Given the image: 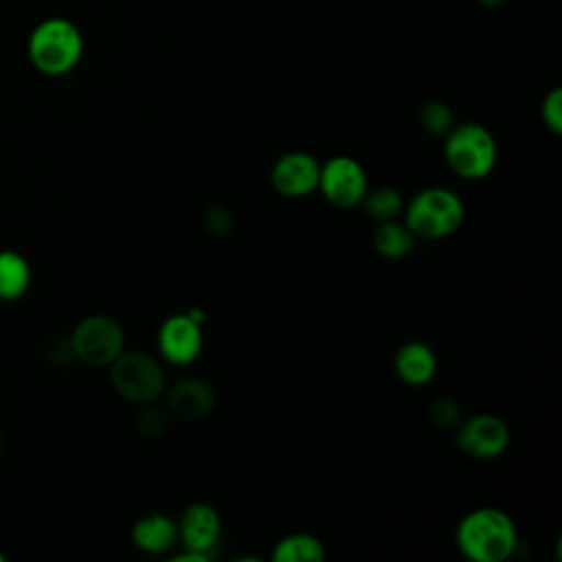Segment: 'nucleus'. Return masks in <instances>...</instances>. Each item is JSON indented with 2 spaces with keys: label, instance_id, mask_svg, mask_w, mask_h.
Returning a JSON list of instances; mask_svg holds the SVG:
<instances>
[{
  "label": "nucleus",
  "instance_id": "1",
  "mask_svg": "<svg viewBox=\"0 0 562 562\" xmlns=\"http://www.w3.org/2000/svg\"><path fill=\"white\" fill-rule=\"evenodd\" d=\"M518 544L514 520L498 507H479L457 527L459 551L474 562H503Z\"/></svg>",
  "mask_w": 562,
  "mask_h": 562
},
{
  "label": "nucleus",
  "instance_id": "2",
  "mask_svg": "<svg viewBox=\"0 0 562 562\" xmlns=\"http://www.w3.org/2000/svg\"><path fill=\"white\" fill-rule=\"evenodd\" d=\"M33 68L46 77L68 75L83 55V35L68 18H46L33 26L26 40Z\"/></svg>",
  "mask_w": 562,
  "mask_h": 562
},
{
  "label": "nucleus",
  "instance_id": "3",
  "mask_svg": "<svg viewBox=\"0 0 562 562\" xmlns=\"http://www.w3.org/2000/svg\"><path fill=\"white\" fill-rule=\"evenodd\" d=\"M461 222L463 202L446 187H428L415 193L404 211V224L422 239L448 237L461 226Z\"/></svg>",
  "mask_w": 562,
  "mask_h": 562
},
{
  "label": "nucleus",
  "instance_id": "4",
  "mask_svg": "<svg viewBox=\"0 0 562 562\" xmlns=\"http://www.w3.org/2000/svg\"><path fill=\"white\" fill-rule=\"evenodd\" d=\"M496 140L481 123H461L450 127L443 156L448 167L463 180H481L496 165Z\"/></svg>",
  "mask_w": 562,
  "mask_h": 562
},
{
  "label": "nucleus",
  "instance_id": "5",
  "mask_svg": "<svg viewBox=\"0 0 562 562\" xmlns=\"http://www.w3.org/2000/svg\"><path fill=\"white\" fill-rule=\"evenodd\" d=\"M110 382L123 400L134 404L156 402L167 389L162 364L145 351H121L110 364Z\"/></svg>",
  "mask_w": 562,
  "mask_h": 562
},
{
  "label": "nucleus",
  "instance_id": "6",
  "mask_svg": "<svg viewBox=\"0 0 562 562\" xmlns=\"http://www.w3.org/2000/svg\"><path fill=\"white\" fill-rule=\"evenodd\" d=\"M68 340L72 356L90 367H110L125 347L123 327L105 314L81 318Z\"/></svg>",
  "mask_w": 562,
  "mask_h": 562
},
{
  "label": "nucleus",
  "instance_id": "7",
  "mask_svg": "<svg viewBox=\"0 0 562 562\" xmlns=\"http://www.w3.org/2000/svg\"><path fill=\"white\" fill-rule=\"evenodd\" d=\"M318 189L325 200L338 209L356 206L367 193L364 169L351 156H334L321 165Z\"/></svg>",
  "mask_w": 562,
  "mask_h": 562
},
{
  "label": "nucleus",
  "instance_id": "8",
  "mask_svg": "<svg viewBox=\"0 0 562 562\" xmlns=\"http://www.w3.org/2000/svg\"><path fill=\"white\" fill-rule=\"evenodd\" d=\"M507 424L492 413H479L465 422H459L457 446L472 459H494L509 446Z\"/></svg>",
  "mask_w": 562,
  "mask_h": 562
},
{
  "label": "nucleus",
  "instance_id": "9",
  "mask_svg": "<svg viewBox=\"0 0 562 562\" xmlns=\"http://www.w3.org/2000/svg\"><path fill=\"white\" fill-rule=\"evenodd\" d=\"M321 162L307 151H288L277 158L270 171V182L285 198H305L318 189Z\"/></svg>",
  "mask_w": 562,
  "mask_h": 562
},
{
  "label": "nucleus",
  "instance_id": "10",
  "mask_svg": "<svg viewBox=\"0 0 562 562\" xmlns=\"http://www.w3.org/2000/svg\"><path fill=\"white\" fill-rule=\"evenodd\" d=\"M178 527V540L184 549L204 553L213 558V549L222 536V520L213 505L209 503H191L182 509Z\"/></svg>",
  "mask_w": 562,
  "mask_h": 562
},
{
  "label": "nucleus",
  "instance_id": "11",
  "mask_svg": "<svg viewBox=\"0 0 562 562\" xmlns=\"http://www.w3.org/2000/svg\"><path fill=\"white\" fill-rule=\"evenodd\" d=\"M158 351L171 364H189L200 356L202 331L191 314H173L158 329Z\"/></svg>",
  "mask_w": 562,
  "mask_h": 562
},
{
  "label": "nucleus",
  "instance_id": "12",
  "mask_svg": "<svg viewBox=\"0 0 562 562\" xmlns=\"http://www.w3.org/2000/svg\"><path fill=\"white\" fill-rule=\"evenodd\" d=\"M167 406L184 422H200L215 408V391L202 378H182L167 389Z\"/></svg>",
  "mask_w": 562,
  "mask_h": 562
},
{
  "label": "nucleus",
  "instance_id": "13",
  "mask_svg": "<svg viewBox=\"0 0 562 562\" xmlns=\"http://www.w3.org/2000/svg\"><path fill=\"white\" fill-rule=\"evenodd\" d=\"M132 542L149 555H160L178 542V527L165 514H145L132 525Z\"/></svg>",
  "mask_w": 562,
  "mask_h": 562
},
{
  "label": "nucleus",
  "instance_id": "14",
  "mask_svg": "<svg viewBox=\"0 0 562 562\" xmlns=\"http://www.w3.org/2000/svg\"><path fill=\"white\" fill-rule=\"evenodd\" d=\"M437 371V358L426 342H404L395 353V373L411 386H422L432 380Z\"/></svg>",
  "mask_w": 562,
  "mask_h": 562
},
{
  "label": "nucleus",
  "instance_id": "15",
  "mask_svg": "<svg viewBox=\"0 0 562 562\" xmlns=\"http://www.w3.org/2000/svg\"><path fill=\"white\" fill-rule=\"evenodd\" d=\"M31 263L29 259L13 250L2 248L0 250V301H18L26 294L31 288Z\"/></svg>",
  "mask_w": 562,
  "mask_h": 562
},
{
  "label": "nucleus",
  "instance_id": "16",
  "mask_svg": "<svg viewBox=\"0 0 562 562\" xmlns=\"http://www.w3.org/2000/svg\"><path fill=\"white\" fill-rule=\"evenodd\" d=\"M272 560L274 562H323L325 547L316 536L296 531V533L283 536L274 544Z\"/></svg>",
  "mask_w": 562,
  "mask_h": 562
},
{
  "label": "nucleus",
  "instance_id": "17",
  "mask_svg": "<svg viewBox=\"0 0 562 562\" xmlns=\"http://www.w3.org/2000/svg\"><path fill=\"white\" fill-rule=\"evenodd\" d=\"M413 244H415V235L404 222L384 220V222H378L373 231V248L382 257H389V259L404 257L406 252H411Z\"/></svg>",
  "mask_w": 562,
  "mask_h": 562
},
{
  "label": "nucleus",
  "instance_id": "18",
  "mask_svg": "<svg viewBox=\"0 0 562 562\" xmlns=\"http://www.w3.org/2000/svg\"><path fill=\"white\" fill-rule=\"evenodd\" d=\"M364 204V211L371 220L384 222V220H397L402 213V195L393 187H378L373 191H367L364 198L360 200Z\"/></svg>",
  "mask_w": 562,
  "mask_h": 562
},
{
  "label": "nucleus",
  "instance_id": "19",
  "mask_svg": "<svg viewBox=\"0 0 562 562\" xmlns=\"http://www.w3.org/2000/svg\"><path fill=\"white\" fill-rule=\"evenodd\" d=\"M419 123L432 136L448 134L452 127V110L448 103L439 99H430L419 108Z\"/></svg>",
  "mask_w": 562,
  "mask_h": 562
},
{
  "label": "nucleus",
  "instance_id": "20",
  "mask_svg": "<svg viewBox=\"0 0 562 562\" xmlns=\"http://www.w3.org/2000/svg\"><path fill=\"white\" fill-rule=\"evenodd\" d=\"M167 424H169V417H167L165 408L156 406L154 402L140 404V411L136 413V428L143 437H147V439L162 437V432L167 430Z\"/></svg>",
  "mask_w": 562,
  "mask_h": 562
},
{
  "label": "nucleus",
  "instance_id": "21",
  "mask_svg": "<svg viewBox=\"0 0 562 562\" xmlns=\"http://www.w3.org/2000/svg\"><path fill=\"white\" fill-rule=\"evenodd\" d=\"M430 419L441 428L459 426L461 411L452 397H435L430 404Z\"/></svg>",
  "mask_w": 562,
  "mask_h": 562
},
{
  "label": "nucleus",
  "instance_id": "22",
  "mask_svg": "<svg viewBox=\"0 0 562 562\" xmlns=\"http://www.w3.org/2000/svg\"><path fill=\"white\" fill-rule=\"evenodd\" d=\"M540 114H542L544 125H547L553 134H560V132H562V90H560V88H553V90H549V92L544 94Z\"/></svg>",
  "mask_w": 562,
  "mask_h": 562
},
{
  "label": "nucleus",
  "instance_id": "23",
  "mask_svg": "<svg viewBox=\"0 0 562 562\" xmlns=\"http://www.w3.org/2000/svg\"><path fill=\"white\" fill-rule=\"evenodd\" d=\"M204 222H206V231L213 233V235H226V233H231V228H233V215H231V211H228L226 206H222V204L209 206Z\"/></svg>",
  "mask_w": 562,
  "mask_h": 562
},
{
  "label": "nucleus",
  "instance_id": "24",
  "mask_svg": "<svg viewBox=\"0 0 562 562\" xmlns=\"http://www.w3.org/2000/svg\"><path fill=\"white\" fill-rule=\"evenodd\" d=\"M479 2H481L483 7H490V9H492V7H498V4H503L505 0H479Z\"/></svg>",
  "mask_w": 562,
  "mask_h": 562
},
{
  "label": "nucleus",
  "instance_id": "25",
  "mask_svg": "<svg viewBox=\"0 0 562 562\" xmlns=\"http://www.w3.org/2000/svg\"><path fill=\"white\" fill-rule=\"evenodd\" d=\"M2 448H4V443H2V435H0V454H2Z\"/></svg>",
  "mask_w": 562,
  "mask_h": 562
},
{
  "label": "nucleus",
  "instance_id": "26",
  "mask_svg": "<svg viewBox=\"0 0 562 562\" xmlns=\"http://www.w3.org/2000/svg\"><path fill=\"white\" fill-rule=\"evenodd\" d=\"M0 562H4V553L2 551H0Z\"/></svg>",
  "mask_w": 562,
  "mask_h": 562
}]
</instances>
